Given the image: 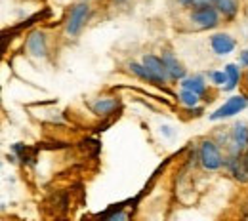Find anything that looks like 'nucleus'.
<instances>
[{
	"label": "nucleus",
	"instance_id": "nucleus-1",
	"mask_svg": "<svg viewBox=\"0 0 248 221\" xmlns=\"http://www.w3.org/2000/svg\"><path fill=\"white\" fill-rule=\"evenodd\" d=\"M90 14H92V6L88 2L82 0V2L73 4L69 14H67V19H65V32H67V36L77 38L82 32L84 25L88 23Z\"/></svg>",
	"mask_w": 248,
	"mask_h": 221
},
{
	"label": "nucleus",
	"instance_id": "nucleus-2",
	"mask_svg": "<svg viewBox=\"0 0 248 221\" xmlns=\"http://www.w3.org/2000/svg\"><path fill=\"white\" fill-rule=\"evenodd\" d=\"M199 162L204 170L208 172H216L219 170L223 164H225V157L221 153V145L214 141V139H208L204 137L201 143H199Z\"/></svg>",
	"mask_w": 248,
	"mask_h": 221
},
{
	"label": "nucleus",
	"instance_id": "nucleus-3",
	"mask_svg": "<svg viewBox=\"0 0 248 221\" xmlns=\"http://www.w3.org/2000/svg\"><path fill=\"white\" fill-rule=\"evenodd\" d=\"M189 21L197 27V29H202V31H208V29H216L221 21V14L214 4H204V6H195L191 8V14H189Z\"/></svg>",
	"mask_w": 248,
	"mask_h": 221
},
{
	"label": "nucleus",
	"instance_id": "nucleus-4",
	"mask_svg": "<svg viewBox=\"0 0 248 221\" xmlns=\"http://www.w3.org/2000/svg\"><path fill=\"white\" fill-rule=\"evenodd\" d=\"M245 109H248V95H245V94L231 95L221 107H217L208 118H210L212 122H217V120H223V118H231V117L243 113Z\"/></svg>",
	"mask_w": 248,
	"mask_h": 221
},
{
	"label": "nucleus",
	"instance_id": "nucleus-5",
	"mask_svg": "<svg viewBox=\"0 0 248 221\" xmlns=\"http://www.w3.org/2000/svg\"><path fill=\"white\" fill-rule=\"evenodd\" d=\"M25 48H27V54L32 59H46L48 58V52H50V44H48V36L46 32L36 29V31L29 32L27 36V42H25Z\"/></svg>",
	"mask_w": 248,
	"mask_h": 221
},
{
	"label": "nucleus",
	"instance_id": "nucleus-6",
	"mask_svg": "<svg viewBox=\"0 0 248 221\" xmlns=\"http://www.w3.org/2000/svg\"><path fill=\"white\" fill-rule=\"evenodd\" d=\"M227 172L239 179V181H248V166L245 162L243 153H237V151H229V157H225V164Z\"/></svg>",
	"mask_w": 248,
	"mask_h": 221
},
{
	"label": "nucleus",
	"instance_id": "nucleus-7",
	"mask_svg": "<svg viewBox=\"0 0 248 221\" xmlns=\"http://www.w3.org/2000/svg\"><path fill=\"white\" fill-rule=\"evenodd\" d=\"M162 63L166 67V73H168V78L170 82H182L187 76V69L184 67L182 61H178V58L170 52V50H164L162 52Z\"/></svg>",
	"mask_w": 248,
	"mask_h": 221
},
{
	"label": "nucleus",
	"instance_id": "nucleus-8",
	"mask_svg": "<svg viewBox=\"0 0 248 221\" xmlns=\"http://www.w3.org/2000/svg\"><path fill=\"white\" fill-rule=\"evenodd\" d=\"M210 48H212V52L219 56V58H223V56H229L235 48H237V42H235V38L231 36V34H227V32H214L212 36H210Z\"/></svg>",
	"mask_w": 248,
	"mask_h": 221
},
{
	"label": "nucleus",
	"instance_id": "nucleus-9",
	"mask_svg": "<svg viewBox=\"0 0 248 221\" xmlns=\"http://www.w3.org/2000/svg\"><path fill=\"white\" fill-rule=\"evenodd\" d=\"M141 63L145 65V67L155 74L162 86H164L166 82H170L168 73H166V67H164V63H162V58H158V56H155V54H145V56L141 58Z\"/></svg>",
	"mask_w": 248,
	"mask_h": 221
},
{
	"label": "nucleus",
	"instance_id": "nucleus-10",
	"mask_svg": "<svg viewBox=\"0 0 248 221\" xmlns=\"http://www.w3.org/2000/svg\"><path fill=\"white\" fill-rule=\"evenodd\" d=\"M231 135V145H229V151H237V153H243L248 147V126L245 122H237L233 130L229 132Z\"/></svg>",
	"mask_w": 248,
	"mask_h": 221
},
{
	"label": "nucleus",
	"instance_id": "nucleus-11",
	"mask_svg": "<svg viewBox=\"0 0 248 221\" xmlns=\"http://www.w3.org/2000/svg\"><path fill=\"white\" fill-rule=\"evenodd\" d=\"M119 99L117 97H97L90 105V109L93 111V115L97 117H111L117 109H119Z\"/></svg>",
	"mask_w": 248,
	"mask_h": 221
},
{
	"label": "nucleus",
	"instance_id": "nucleus-12",
	"mask_svg": "<svg viewBox=\"0 0 248 221\" xmlns=\"http://www.w3.org/2000/svg\"><path fill=\"white\" fill-rule=\"evenodd\" d=\"M128 69H130L132 74H136L140 80H143V82H151V84H155V86H162V84L158 82V78H156L155 74H153L143 63H140V61H130V63H128Z\"/></svg>",
	"mask_w": 248,
	"mask_h": 221
},
{
	"label": "nucleus",
	"instance_id": "nucleus-13",
	"mask_svg": "<svg viewBox=\"0 0 248 221\" xmlns=\"http://www.w3.org/2000/svg\"><path fill=\"white\" fill-rule=\"evenodd\" d=\"M223 71H225V74H227V84L223 86V90H225V92H231V90H235V88L239 86V82H241V78H243L241 65L227 63L223 67Z\"/></svg>",
	"mask_w": 248,
	"mask_h": 221
},
{
	"label": "nucleus",
	"instance_id": "nucleus-14",
	"mask_svg": "<svg viewBox=\"0 0 248 221\" xmlns=\"http://www.w3.org/2000/svg\"><path fill=\"white\" fill-rule=\"evenodd\" d=\"M180 86H182V88H186V90L195 92V94H199L201 97L206 94V80H204V76H202V74L186 76V78L180 82Z\"/></svg>",
	"mask_w": 248,
	"mask_h": 221
},
{
	"label": "nucleus",
	"instance_id": "nucleus-15",
	"mask_svg": "<svg viewBox=\"0 0 248 221\" xmlns=\"http://www.w3.org/2000/svg\"><path fill=\"white\" fill-rule=\"evenodd\" d=\"M214 6L219 10V14L227 19H233L239 14V2L237 0H214Z\"/></svg>",
	"mask_w": 248,
	"mask_h": 221
},
{
	"label": "nucleus",
	"instance_id": "nucleus-16",
	"mask_svg": "<svg viewBox=\"0 0 248 221\" xmlns=\"http://www.w3.org/2000/svg\"><path fill=\"white\" fill-rule=\"evenodd\" d=\"M178 99H180V103L184 105V107H197L199 105V99H201V95L195 94V92H191V90H186V88H182V92L178 95Z\"/></svg>",
	"mask_w": 248,
	"mask_h": 221
},
{
	"label": "nucleus",
	"instance_id": "nucleus-17",
	"mask_svg": "<svg viewBox=\"0 0 248 221\" xmlns=\"http://www.w3.org/2000/svg\"><path fill=\"white\" fill-rule=\"evenodd\" d=\"M208 78L212 80L214 86H219V88H223V84H227V74H225V71H210V73H208Z\"/></svg>",
	"mask_w": 248,
	"mask_h": 221
},
{
	"label": "nucleus",
	"instance_id": "nucleus-18",
	"mask_svg": "<svg viewBox=\"0 0 248 221\" xmlns=\"http://www.w3.org/2000/svg\"><path fill=\"white\" fill-rule=\"evenodd\" d=\"M105 218H107L109 221H115V220L123 221V220H128V214H124V212L119 210V212H111V214H107Z\"/></svg>",
	"mask_w": 248,
	"mask_h": 221
},
{
	"label": "nucleus",
	"instance_id": "nucleus-19",
	"mask_svg": "<svg viewBox=\"0 0 248 221\" xmlns=\"http://www.w3.org/2000/svg\"><path fill=\"white\" fill-rule=\"evenodd\" d=\"M239 65L248 69V50H243V52L239 54Z\"/></svg>",
	"mask_w": 248,
	"mask_h": 221
},
{
	"label": "nucleus",
	"instance_id": "nucleus-20",
	"mask_svg": "<svg viewBox=\"0 0 248 221\" xmlns=\"http://www.w3.org/2000/svg\"><path fill=\"white\" fill-rule=\"evenodd\" d=\"M12 151H14L16 155H25V147H23V143H16V145H12Z\"/></svg>",
	"mask_w": 248,
	"mask_h": 221
},
{
	"label": "nucleus",
	"instance_id": "nucleus-21",
	"mask_svg": "<svg viewBox=\"0 0 248 221\" xmlns=\"http://www.w3.org/2000/svg\"><path fill=\"white\" fill-rule=\"evenodd\" d=\"M189 113H191V117H201L202 115V107H189Z\"/></svg>",
	"mask_w": 248,
	"mask_h": 221
},
{
	"label": "nucleus",
	"instance_id": "nucleus-22",
	"mask_svg": "<svg viewBox=\"0 0 248 221\" xmlns=\"http://www.w3.org/2000/svg\"><path fill=\"white\" fill-rule=\"evenodd\" d=\"M160 132H162L164 135H168V137H174V132H172V128L170 126H162L160 128Z\"/></svg>",
	"mask_w": 248,
	"mask_h": 221
},
{
	"label": "nucleus",
	"instance_id": "nucleus-23",
	"mask_svg": "<svg viewBox=\"0 0 248 221\" xmlns=\"http://www.w3.org/2000/svg\"><path fill=\"white\" fill-rule=\"evenodd\" d=\"M180 2V6H184V8H193V4H195V0H178Z\"/></svg>",
	"mask_w": 248,
	"mask_h": 221
},
{
	"label": "nucleus",
	"instance_id": "nucleus-24",
	"mask_svg": "<svg viewBox=\"0 0 248 221\" xmlns=\"http://www.w3.org/2000/svg\"><path fill=\"white\" fill-rule=\"evenodd\" d=\"M204 4H214V0H195L193 8H195V6H204Z\"/></svg>",
	"mask_w": 248,
	"mask_h": 221
},
{
	"label": "nucleus",
	"instance_id": "nucleus-25",
	"mask_svg": "<svg viewBox=\"0 0 248 221\" xmlns=\"http://www.w3.org/2000/svg\"><path fill=\"white\" fill-rule=\"evenodd\" d=\"M243 157H245V162H247V166H248V147L245 149V155H243Z\"/></svg>",
	"mask_w": 248,
	"mask_h": 221
},
{
	"label": "nucleus",
	"instance_id": "nucleus-26",
	"mask_svg": "<svg viewBox=\"0 0 248 221\" xmlns=\"http://www.w3.org/2000/svg\"><path fill=\"white\" fill-rule=\"evenodd\" d=\"M115 4H124V2H128V0H113Z\"/></svg>",
	"mask_w": 248,
	"mask_h": 221
},
{
	"label": "nucleus",
	"instance_id": "nucleus-27",
	"mask_svg": "<svg viewBox=\"0 0 248 221\" xmlns=\"http://www.w3.org/2000/svg\"><path fill=\"white\" fill-rule=\"evenodd\" d=\"M247 82H248V73H247Z\"/></svg>",
	"mask_w": 248,
	"mask_h": 221
}]
</instances>
